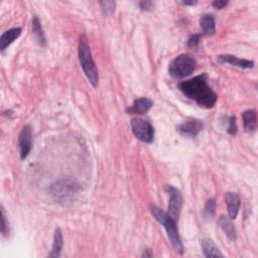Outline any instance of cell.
<instances>
[{
  "label": "cell",
  "mask_w": 258,
  "mask_h": 258,
  "mask_svg": "<svg viewBox=\"0 0 258 258\" xmlns=\"http://www.w3.org/2000/svg\"><path fill=\"white\" fill-rule=\"evenodd\" d=\"M207 81V74H202L190 80L180 82L179 84V89L186 97L194 100L201 107L209 109L214 107L218 96L209 87Z\"/></svg>",
  "instance_id": "1"
},
{
  "label": "cell",
  "mask_w": 258,
  "mask_h": 258,
  "mask_svg": "<svg viewBox=\"0 0 258 258\" xmlns=\"http://www.w3.org/2000/svg\"><path fill=\"white\" fill-rule=\"evenodd\" d=\"M149 210L151 212V214L154 215V217L163 226V228L165 229L166 234H168V237L171 241V244L173 245L174 249L179 254H183L184 245L179 237L176 221L168 213H165L163 210H161L156 205H150Z\"/></svg>",
  "instance_id": "2"
},
{
  "label": "cell",
  "mask_w": 258,
  "mask_h": 258,
  "mask_svg": "<svg viewBox=\"0 0 258 258\" xmlns=\"http://www.w3.org/2000/svg\"><path fill=\"white\" fill-rule=\"evenodd\" d=\"M78 56H79V62L83 69L84 74L86 75L87 79L94 88L98 86L99 83V74L97 67L94 63L92 54H91L90 45L88 44L87 38L85 35H82L79 40L78 45Z\"/></svg>",
  "instance_id": "3"
},
{
  "label": "cell",
  "mask_w": 258,
  "mask_h": 258,
  "mask_svg": "<svg viewBox=\"0 0 258 258\" xmlns=\"http://www.w3.org/2000/svg\"><path fill=\"white\" fill-rule=\"evenodd\" d=\"M81 191L79 184L72 179H59L51 186L50 193L53 198L60 204L72 203L77 198Z\"/></svg>",
  "instance_id": "4"
},
{
  "label": "cell",
  "mask_w": 258,
  "mask_h": 258,
  "mask_svg": "<svg viewBox=\"0 0 258 258\" xmlns=\"http://www.w3.org/2000/svg\"><path fill=\"white\" fill-rule=\"evenodd\" d=\"M196 60L189 55H179L170 64L169 73L175 79H184L189 77L196 70Z\"/></svg>",
  "instance_id": "5"
},
{
  "label": "cell",
  "mask_w": 258,
  "mask_h": 258,
  "mask_svg": "<svg viewBox=\"0 0 258 258\" xmlns=\"http://www.w3.org/2000/svg\"><path fill=\"white\" fill-rule=\"evenodd\" d=\"M131 128L134 136L139 140L151 143L155 139V128L148 121L141 118H133L131 120Z\"/></svg>",
  "instance_id": "6"
},
{
  "label": "cell",
  "mask_w": 258,
  "mask_h": 258,
  "mask_svg": "<svg viewBox=\"0 0 258 258\" xmlns=\"http://www.w3.org/2000/svg\"><path fill=\"white\" fill-rule=\"evenodd\" d=\"M165 191L168 192L170 197L168 214L177 222L180 215L181 207H183V197H181L180 192L177 188L171 185L165 186Z\"/></svg>",
  "instance_id": "7"
},
{
  "label": "cell",
  "mask_w": 258,
  "mask_h": 258,
  "mask_svg": "<svg viewBox=\"0 0 258 258\" xmlns=\"http://www.w3.org/2000/svg\"><path fill=\"white\" fill-rule=\"evenodd\" d=\"M19 147L20 159L24 160L33 147V129L30 125H25L19 135Z\"/></svg>",
  "instance_id": "8"
},
{
  "label": "cell",
  "mask_w": 258,
  "mask_h": 258,
  "mask_svg": "<svg viewBox=\"0 0 258 258\" xmlns=\"http://www.w3.org/2000/svg\"><path fill=\"white\" fill-rule=\"evenodd\" d=\"M203 127L204 124L201 120L191 119L185 121L184 123H181L178 127V130L181 135L187 136V138H196V136L202 131Z\"/></svg>",
  "instance_id": "9"
},
{
  "label": "cell",
  "mask_w": 258,
  "mask_h": 258,
  "mask_svg": "<svg viewBox=\"0 0 258 258\" xmlns=\"http://www.w3.org/2000/svg\"><path fill=\"white\" fill-rule=\"evenodd\" d=\"M153 107V101L146 97L136 99L133 104L126 109L127 114L132 115H143L147 113Z\"/></svg>",
  "instance_id": "10"
},
{
  "label": "cell",
  "mask_w": 258,
  "mask_h": 258,
  "mask_svg": "<svg viewBox=\"0 0 258 258\" xmlns=\"http://www.w3.org/2000/svg\"><path fill=\"white\" fill-rule=\"evenodd\" d=\"M218 62L220 64H229L231 66H235L241 69H251L254 67V63L252 60L239 59L232 55H221L218 57Z\"/></svg>",
  "instance_id": "11"
},
{
  "label": "cell",
  "mask_w": 258,
  "mask_h": 258,
  "mask_svg": "<svg viewBox=\"0 0 258 258\" xmlns=\"http://www.w3.org/2000/svg\"><path fill=\"white\" fill-rule=\"evenodd\" d=\"M225 200L227 204V210H228L229 218L231 220L236 219L238 212L240 209V198L235 193H225Z\"/></svg>",
  "instance_id": "12"
},
{
  "label": "cell",
  "mask_w": 258,
  "mask_h": 258,
  "mask_svg": "<svg viewBox=\"0 0 258 258\" xmlns=\"http://www.w3.org/2000/svg\"><path fill=\"white\" fill-rule=\"evenodd\" d=\"M20 34H21L20 27H14L6 30L5 33L2 34L1 38H0V50L2 52L5 51L15 40L20 38Z\"/></svg>",
  "instance_id": "13"
},
{
  "label": "cell",
  "mask_w": 258,
  "mask_h": 258,
  "mask_svg": "<svg viewBox=\"0 0 258 258\" xmlns=\"http://www.w3.org/2000/svg\"><path fill=\"white\" fill-rule=\"evenodd\" d=\"M218 224L220 226V228L224 231L226 236L228 237L229 240L231 241H236L237 239V232L235 227L229 217H227L225 215H221L218 219Z\"/></svg>",
  "instance_id": "14"
},
{
  "label": "cell",
  "mask_w": 258,
  "mask_h": 258,
  "mask_svg": "<svg viewBox=\"0 0 258 258\" xmlns=\"http://www.w3.org/2000/svg\"><path fill=\"white\" fill-rule=\"evenodd\" d=\"M244 129L246 132H254L257 127V113L254 109H249L242 113Z\"/></svg>",
  "instance_id": "15"
},
{
  "label": "cell",
  "mask_w": 258,
  "mask_h": 258,
  "mask_svg": "<svg viewBox=\"0 0 258 258\" xmlns=\"http://www.w3.org/2000/svg\"><path fill=\"white\" fill-rule=\"evenodd\" d=\"M200 25L206 36H214L216 33L215 19L212 14H204L200 20Z\"/></svg>",
  "instance_id": "16"
},
{
  "label": "cell",
  "mask_w": 258,
  "mask_h": 258,
  "mask_svg": "<svg viewBox=\"0 0 258 258\" xmlns=\"http://www.w3.org/2000/svg\"><path fill=\"white\" fill-rule=\"evenodd\" d=\"M201 244H202V249H203L205 257H208V258L224 257V255L221 253L219 248L211 239H208V238L203 239L201 241Z\"/></svg>",
  "instance_id": "17"
},
{
  "label": "cell",
  "mask_w": 258,
  "mask_h": 258,
  "mask_svg": "<svg viewBox=\"0 0 258 258\" xmlns=\"http://www.w3.org/2000/svg\"><path fill=\"white\" fill-rule=\"evenodd\" d=\"M64 246V239H63V234L60 228H57L55 231L54 235V242H53V247H52V252L49 255L50 257H55L58 258L60 256V252H62Z\"/></svg>",
  "instance_id": "18"
},
{
  "label": "cell",
  "mask_w": 258,
  "mask_h": 258,
  "mask_svg": "<svg viewBox=\"0 0 258 258\" xmlns=\"http://www.w3.org/2000/svg\"><path fill=\"white\" fill-rule=\"evenodd\" d=\"M32 30H33V35H34L35 39L37 40V41L40 45H45V42H47V40H45V36H44V33H43L42 27H41V23H40L38 17H35L33 19Z\"/></svg>",
  "instance_id": "19"
},
{
  "label": "cell",
  "mask_w": 258,
  "mask_h": 258,
  "mask_svg": "<svg viewBox=\"0 0 258 258\" xmlns=\"http://www.w3.org/2000/svg\"><path fill=\"white\" fill-rule=\"evenodd\" d=\"M216 213V201L215 199H209L205 205L204 211H203V215L206 219L212 220L214 218Z\"/></svg>",
  "instance_id": "20"
},
{
  "label": "cell",
  "mask_w": 258,
  "mask_h": 258,
  "mask_svg": "<svg viewBox=\"0 0 258 258\" xmlns=\"http://www.w3.org/2000/svg\"><path fill=\"white\" fill-rule=\"evenodd\" d=\"M103 12L108 15V17H110V15H112L115 11V7H116V3L114 1H100L99 2Z\"/></svg>",
  "instance_id": "21"
},
{
  "label": "cell",
  "mask_w": 258,
  "mask_h": 258,
  "mask_svg": "<svg viewBox=\"0 0 258 258\" xmlns=\"http://www.w3.org/2000/svg\"><path fill=\"white\" fill-rule=\"evenodd\" d=\"M201 40V36L200 35H193L190 37L188 40V47L191 49H195L199 45Z\"/></svg>",
  "instance_id": "22"
},
{
  "label": "cell",
  "mask_w": 258,
  "mask_h": 258,
  "mask_svg": "<svg viewBox=\"0 0 258 258\" xmlns=\"http://www.w3.org/2000/svg\"><path fill=\"white\" fill-rule=\"evenodd\" d=\"M228 133L230 135H235L237 133V124H236V118H235V116H231L229 118Z\"/></svg>",
  "instance_id": "23"
},
{
  "label": "cell",
  "mask_w": 258,
  "mask_h": 258,
  "mask_svg": "<svg viewBox=\"0 0 258 258\" xmlns=\"http://www.w3.org/2000/svg\"><path fill=\"white\" fill-rule=\"evenodd\" d=\"M139 6L142 10L148 11V10H151L154 8L155 3L153 1H141V2H139Z\"/></svg>",
  "instance_id": "24"
},
{
  "label": "cell",
  "mask_w": 258,
  "mask_h": 258,
  "mask_svg": "<svg viewBox=\"0 0 258 258\" xmlns=\"http://www.w3.org/2000/svg\"><path fill=\"white\" fill-rule=\"evenodd\" d=\"M6 228H7V224L5 221V214H4V210L3 208L1 209V232L3 235L6 234Z\"/></svg>",
  "instance_id": "25"
},
{
  "label": "cell",
  "mask_w": 258,
  "mask_h": 258,
  "mask_svg": "<svg viewBox=\"0 0 258 258\" xmlns=\"http://www.w3.org/2000/svg\"><path fill=\"white\" fill-rule=\"evenodd\" d=\"M227 4H228V2H227V1H222V0H215V1L213 2V4H212V5H213L216 9H222Z\"/></svg>",
  "instance_id": "26"
},
{
  "label": "cell",
  "mask_w": 258,
  "mask_h": 258,
  "mask_svg": "<svg viewBox=\"0 0 258 258\" xmlns=\"http://www.w3.org/2000/svg\"><path fill=\"white\" fill-rule=\"evenodd\" d=\"M154 256V253L151 252L150 249H145L141 255V257H153Z\"/></svg>",
  "instance_id": "27"
},
{
  "label": "cell",
  "mask_w": 258,
  "mask_h": 258,
  "mask_svg": "<svg viewBox=\"0 0 258 258\" xmlns=\"http://www.w3.org/2000/svg\"><path fill=\"white\" fill-rule=\"evenodd\" d=\"M180 3L184 4V5H192V6H194V5L198 4V1H180Z\"/></svg>",
  "instance_id": "28"
}]
</instances>
